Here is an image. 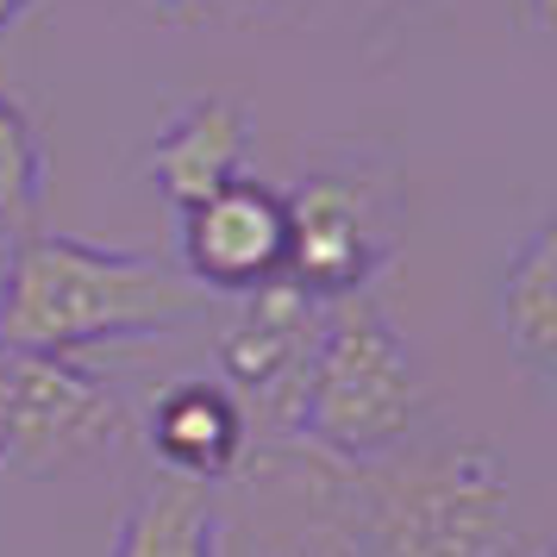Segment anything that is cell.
Masks as SVG:
<instances>
[{"label": "cell", "mask_w": 557, "mask_h": 557, "mask_svg": "<svg viewBox=\"0 0 557 557\" xmlns=\"http://www.w3.org/2000/svg\"><path fill=\"white\" fill-rule=\"evenodd\" d=\"M288 263L282 282H295L313 301L363 295L395 251V201L376 195L357 170H313L288 195Z\"/></svg>", "instance_id": "5"}, {"label": "cell", "mask_w": 557, "mask_h": 557, "mask_svg": "<svg viewBox=\"0 0 557 557\" xmlns=\"http://www.w3.org/2000/svg\"><path fill=\"white\" fill-rule=\"evenodd\" d=\"M13 245H20V232L0 226V276H7V257H13Z\"/></svg>", "instance_id": "15"}, {"label": "cell", "mask_w": 557, "mask_h": 557, "mask_svg": "<svg viewBox=\"0 0 557 557\" xmlns=\"http://www.w3.org/2000/svg\"><path fill=\"white\" fill-rule=\"evenodd\" d=\"M495 332L539 388L557 382V226L539 220L495 282Z\"/></svg>", "instance_id": "10"}, {"label": "cell", "mask_w": 557, "mask_h": 557, "mask_svg": "<svg viewBox=\"0 0 557 557\" xmlns=\"http://www.w3.org/2000/svg\"><path fill=\"white\" fill-rule=\"evenodd\" d=\"M220 539H226V520L213 495L157 470L132 488L113 532V557H220Z\"/></svg>", "instance_id": "11"}, {"label": "cell", "mask_w": 557, "mask_h": 557, "mask_svg": "<svg viewBox=\"0 0 557 557\" xmlns=\"http://www.w3.org/2000/svg\"><path fill=\"white\" fill-rule=\"evenodd\" d=\"M370 557H527L513 482L482 445H401L338 463Z\"/></svg>", "instance_id": "2"}, {"label": "cell", "mask_w": 557, "mask_h": 557, "mask_svg": "<svg viewBox=\"0 0 557 557\" xmlns=\"http://www.w3.org/2000/svg\"><path fill=\"white\" fill-rule=\"evenodd\" d=\"M245 151H251V120L220 95L188 101L170 126L151 138L145 176L170 195V207H195L213 188H226L232 176H245Z\"/></svg>", "instance_id": "9"}, {"label": "cell", "mask_w": 557, "mask_h": 557, "mask_svg": "<svg viewBox=\"0 0 557 557\" xmlns=\"http://www.w3.org/2000/svg\"><path fill=\"white\" fill-rule=\"evenodd\" d=\"M26 7H32V0H0V38H7V26H13V20H20Z\"/></svg>", "instance_id": "14"}, {"label": "cell", "mask_w": 557, "mask_h": 557, "mask_svg": "<svg viewBox=\"0 0 557 557\" xmlns=\"http://www.w3.org/2000/svg\"><path fill=\"white\" fill-rule=\"evenodd\" d=\"M213 295L157 251H101L88 238L20 232L0 276V351L76 357L107 338H151L201 320Z\"/></svg>", "instance_id": "1"}, {"label": "cell", "mask_w": 557, "mask_h": 557, "mask_svg": "<svg viewBox=\"0 0 557 557\" xmlns=\"http://www.w3.org/2000/svg\"><path fill=\"white\" fill-rule=\"evenodd\" d=\"M282 263H288V207L270 182L232 176L226 188L176 213V270L213 301L282 282Z\"/></svg>", "instance_id": "6"}, {"label": "cell", "mask_w": 557, "mask_h": 557, "mask_svg": "<svg viewBox=\"0 0 557 557\" xmlns=\"http://www.w3.org/2000/svg\"><path fill=\"white\" fill-rule=\"evenodd\" d=\"M527 20H532V32L545 38V32H552V0H527Z\"/></svg>", "instance_id": "13"}, {"label": "cell", "mask_w": 557, "mask_h": 557, "mask_svg": "<svg viewBox=\"0 0 557 557\" xmlns=\"http://www.w3.org/2000/svg\"><path fill=\"white\" fill-rule=\"evenodd\" d=\"M420 407H426V388H420L413 351L388 326L376 295L363 288V295L326 301V326L307 363L301 401L288 413V432L332 463H376L413 438Z\"/></svg>", "instance_id": "3"}, {"label": "cell", "mask_w": 557, "mask_h": 557, "mask_svg": "<svg viewBox=\"0 0 557 557\" xmlns=\"http://www.w3.org/2000/svg\"><path fill=\"white\" fill-rule=\"evenodd\" d=\"M126 401L76 357L0 351V470L76 476L126 445Z\"/></svg>", "instance_id": "4"}, {"label": "cell", "mask_w": 557, "mask_h": 557, "mask_svg": "<svg viewBox=\"0 0 557 557\" xmlns=\"http://www.w3.org/2000/svg\"><path fill=\"white\" fill-rule=\"evenodd\" d=\"M527 557H552V552H545V545H532V552H527Z\"/></svg>", "instance_id": "16"}, {"label": "cell", "mask_w": 557, "mask_h": 557, "mask_svg": "<svg viewBox=\"0 0 557 557\" xmlns=\"http://www.w3.org/2000/svg\"><path fill=\"white\" fill-rule=\"evenodd\" d=\"M145 445H151L163 476L213 488V482H226L245 463L251 413H245V401L220 376H176L151 395Z\"/></svg>", "instance_id": "8"}, {"label": "cell", "mask_w": 557, "mask_h": 557, "mask_svg": "<svg viewBox=\"0 0 557 557\" xmlns=\"http://www.w3.org/2000/svg\"><path fill=\"white\" fill-rule=\"evenodd\" d=\"M245 7H276V0H245Z\"/></svg>", "instance_id": "17"}, {"label": "cell", "mask_w": 557, "mask_h": 557, "mask_svg": "<svg viewBox=\"0 0 557 557\" xmlns=\"http://www.w3.org/2000/svg\"><path fill=\"white\" fill-rule=\"evenodd\" d=\"M326 326V301L301 295L295 282H263L251 295H232V313L220 320V382L270 420L288 426V413L301 401L307 363Z\"/></svg>", "instance_id": "7"}, {"label": "cell", "mask_w": 557, "mask_h": 557, "mask_svg": "<svg viewBox=\"0 0 557 557\" xmlns=\"http://www.w3.org/2000/svg\"><path fill=\"white\" fill-rule=\"evenodd\" d=\"M45 138L26 120V107L0 95V226L26 232L45 207Z\"/></svg>", "instance_id": "12"}, {"label": "cell", "mask_w": 557, "mask_h": 557, "mask_svg": "<svg viewBox=\"0 0 557 557\" xmlns=\"http://www.w3.org/2000/svg\"><path fill=\"white\" fill-rule=\"evenodd\" d=\"M170 7H195V0H170Z\"/></svg>", "instance_id": "18"}]
</instances>
